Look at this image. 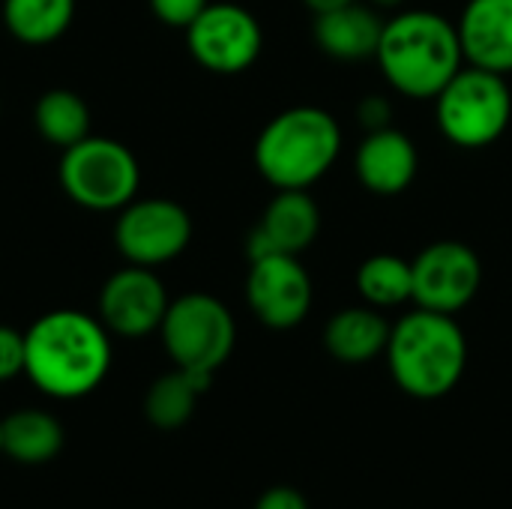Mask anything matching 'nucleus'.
<instances>
[{"mask_svg":"<svg viewBox=\"0 0 512 509\" xmlns=\"http://www.w3.org/2000/svg\"><path fill=\"white\" fill-rule=\"evenodd\" d=\"M111 369L108 327L87 312L57 309L24 333V375L54 399L93 393Z\"/></svg>","mask_w":512,"mask_h":509,"instance_id":"obj_1","label":"nucleus"},{"mask_svg":"<svg viewBox=\"0 0 512 509\" xmlns=\"http://www.w3.org/2000/svg\"><path fill=\"white\" fill-rule=\"evenodd\" d=\"M393 90L411 99H435L462 69L459 27L429 9H408L384 21L375 54Z\"/></svg>","mask_w":512,"mask_h":509,"instance_id":"obj_2","label":"nucleus"},{"mask_svg":"<svg viewBox=\"0 0 512 509\" xmlns=\"http://www.w3.org/2000/svg\"><path fill=\"white\" fill-rule=\"evenodd\" d=\"M387 363L408 396L441 399L465 375L468 339L453 315L417 309L390 330Z\"/></svg>","mask_w":512,"mask_h":509,"instance_id":"obj_3","label":"nucleus"},{"mask_svg":"<svg viewBox=\"0 0 512 509\" xmlns=\"http://www.w3.org/2000/svg\"><path fill=\"white\" fill-rule=\"evenodd\" d=\"M342 150V129L333 114L300 105L276 114L258 135L255 165L276 189H309L318 183Z\"/></svg>","mask_w":512,"mask_h":509,"instance_id":"obj_4","label":"nucleus"},{"mask_svg":"<svg viewBox=\"0 0 512 509\" xmlns=\"http://www.w3.org/2000/svg\"><path fill=\"white\" fill-rule=\"evenodd\" d=\"M435 99L438 126L444 138L465 150L495 144L512 120V93L507 78L480 66H462Z\"/></svg>","mask_w":512,"mask_h":509,"instance_id":"obj_5","label":"nucleus"},{"mask_svg":"<svg viewBox=\"0 0 512 509\" xmlns=\"http://www.w3.org/2000/svg\"><path fill=\"white\" fill-rule=\"evenodd\" d=\"M138 183L141 171L132 150L114 138L87 135L63 150L60 186L87 210H123L135 201Z\"/></svg>","mask_w":512,"mask_h":509,"instance_id":"obj_6","label":"nucleus"},{"mask_svg":"<svg viewBox=\"0 0 512 509\" xmlns=\"http://www.w3.org/2000/svg\"><path fill=\"white\" fill-rule=\"evenodd\" d=\"M174 366L213 375L234 351L237 327L222 300L210 294H186L174 300L159 327Z\"/></svg>","mask_w":512,"mask_h":509,"instance_id":"obj_7","label":"nucleus"},{"mask_svg":"<svg viewBox=\"0 0 512 509\" xmlns=\"http://www.w3.org/2000/svg\"><path fill=\"white\" fill-rule=\"evenodd\" d=\"M192 240L189 213L168 198L129 201L117 219L114 243L129 264L156 267L174 261Z\"/></svg>","mask_w":512,"mask_h":509,"instance_id":"obj_8","label":"nucleus"},{"mask_svg":"<svg viewBox=\"0 0 512 509\" xmlns=\"http://www.w3.org/2000/svg\"><path fill=\"white\" fill-rule=\"evenodd\" d=\"M414 294L417 309L456 315L462 312L483 285V267L471 246L459 240H438L426 246L414 261Z\"/></svg>","mask_w":512,"mask_h":509,"instance_id":"obj_9","label":"nucleus"},{"mask_svg":"<svg viewBox=\"0 0 512 509\" xmlns=\"http://www.w3.org/2000/svg\"><path fill=\"white\" fill-rule=\"evenodd\" d=\"M192 57L219 75H237L249 69L264 45L261 24L237 3H210L186 27Z\"/></svg>","mask_w":512,"mask_h":509,"instance_id":"obj_10","label":"nucleus"},{"mask_svg":"<svg viewBox=\"0 0 512 509\" xmlns=\"http://www.w3.org/2000/svg\"><path fill=\"white\" fill-rule=\"evenodd\" d=\"M246 300L261 324L291 330L312 309V279L297 255H264L249 267Z\"/></svg>","mask_w":512,"mask_h":509,"instance_id":"obj_11","label":"nucleus"},{"mask_svg":"<svg viewBox=\"0 0 512 509\" xmlns=\"http://www.w3.org/2000/svg\"><path fill=\"white\" fill-rule=\"evenodd\" d=\"M171 300L162 285V279L150 267H126L117 270L99 297V315L108 333L126 336V339H141L153 330L162 327L165 312Z\"/></svg>","mask_w":512,"mask_h":509,"instance_id":"obj_12","label":"nucleus"},{"mask_svg":"<svg viewBox=\"0 0 512 509\" xmlns=\"http://www.w3.org/2000/svg\"><path fill=\"white\" fill-rule=\"evenodd\" d=\"M321 231V210L306 189H279L258 228L249 234V261L264 255H300Z\"/></svg>","mask_w":512,"mask_h":509,"instance_id":"obj_13","label":"nucleus"},{"mask_svg":"<svg viewBox=\"0 0 512 509\" xmlns=\"http://www.w3.org/2000/svg\"><path fill=\"white\" fill-rule=\"evenodd\" d=\"M417 165L420 159L414 141L393 126L372 129L354 156V171L360 183L375 195L405 192L417 177Z\"/></svg>","mask_w":512,"mask_h":509,"instance_id":"obj_14","label":"nucleus"},{"mask_svg":"<svg viewBox=\"0 0 512 509\" xmlns=\"http://www.w3.org/2000/svg\"><path fill=\"white\" fill-rule=\"evenodd\" d=\"M456 27L471 66L512 72V0H471Z\"/></svg>","mask_w":512,"mask_h":509,"instance_id":"obj_15","label":"nucleus"},{"mask_svg":"<svg viewBox=\"0 0 512 509\" xmlns=\"http://www.w3.org/2000/svg\"><path fill=\"white\" fill-rule=\"evenodd\" d=\"M381 33H384V21L378 18V12L360 6L357 0L342 9L315 15V39L321 51L336 60L354 63V60L375 57Z\"/></svg>","mask_w":512,"mask_h":509,"instance_id":"obj_16","label":"nucleus"},{"mask_svg":"<svg viewBox=\"0 0 512 509\" xmlns=\"http://www.w3.org/2000/svg\"><path fill=\"white\" fill-rule=\"evenodd\" d=\"M390 324L375 306H354L342 309L330 318L324 330V345L339 363H369L387 351Z\"/></svg>","mask_w":512,"mask_h":509,"instance_id":"obj_17","label":"nucleus"},{"mask_svg":"<svg viewBox=\"0 0 512 509\" xmlns=\"http://www.w3.org/2000/svg\"><path fill=\"white\" fill-rule=\"evenodd\" d=\"M210 384H213V375L189 372V369L177 366L174 372L156 378L153 387L147 390V399H144L147 420L162 432L183 429L192 420L195 405L210 390Z\"/></svg>","mask_w":512,"mask_h":509,"instance_id":"obj_18","label":"nucleus"},{"mask_svg":"<svg viewBox=\"0 0 512 509\" xmlns=\"http://www.w3.org/2000/svg\"><path fill=\"white\" fill-rule=\"evenodd\" d=\"M3 432V453L21 465H42L51 462L63 450V426L57 417L39 408H24L0 420Z\"/></svg>","mask_w":512,"mask_h":509,"instance_id":"obj_19","label":"nucleus"},{"mask_svg":"<svg viewBox=\"0 0 512 509\" xmlns=\"http://www.w3.org/2000/svg\"><path fill=\"white\" fill-rule=\"evenodd\" d=\"M75 0H3L9 33L27 45H45L63 36L72 24Z\"/></svg>","mask_w":512,"mask_h":509,"instance_id":"obj_20","label":"nucleus"},{"mask_svg":"<svg viewBox=\"0 0 512 509\" xmlns=\"http://www.w3.org/2000/svg\"><path fill=\"white\" fill-rule=\"evenodd\" d=\"M33 123L39 135L57 147H72L90 135V111L84 99L72 90H48L39 96Z\"/></svg>","mask_w":512,"mask_h":509,"instance_id":"obj_21","label":"nucleus"},{"mask_svg":"<svg viewBox=\"0 0 512 509\" xmlns=\"http://www.w3.org/2000/svg\"><path fill=\"white\" fill-rule=\"evenodd\" d=\"M357 291L375 309H390L414 294V273L411 261L396 255H372L357 270Z\"/></svg>","mask_w":512,"mask_h":509,"instance_id":"obj_22","label":"nucleus"},{"mask_svg":"<svg viewBox=\"0 0 512 509\" xmlns=\"http://www.w3.org/2000/svg\"><path fill=\"white\" fill-rule=\"evenodd\" d=\"M24 372V333L0 324V384Z\"/></svg>","mask_w":512,"mask_h":509,"instance_id":"obj_23","label":"nucleus"},{"mask_svg":"<svg viewBox=\"0 0 512 509\" xmlns=\"http://www.w3.org/2000/svg\"><path fill=\"white\" fill-rule=\"evenodd\" d=\"M150 6L159 21L171 27H189L210 6V0H150Z\"/></svg>","mask_w":512,"mask_h":509,"instance_id":"obj_24","label":"nucleus"},{"mask_svg":"<svg viewBox=\"0 0 512 509\" xmlns=\"http://www.w3.org/2000/svg\"><path fill=\"white\" fill-rule=\"evenodd\" d=\"M357 117L360 123L372 132V129H384L390 126V117H393V108L384 96H366L357 108Z\"/></svg>","mask_w":512,"mask_h":509,"instance_id":"obj_25","label":"nucleus"},{"mask_svg":"<svg viewBox=\"0 0 512 509\" xmlns=\"http://www.w3.org/2000/svg\"><path fill=\"white\" fill-rule=\"evenodd\" d=\"M255 509H309V504H306L303 492H297L291 486H273L255 501Z\"/></svg>","mask_w":512,"mask_h":509,"instance_id":"obj_26","label":"nucleus"},{"mask_svg":"<svg viewBox=\"0 0 512 509\" xmlns=\"http://www.w3.org/2000/svg\"><path fill=\"white\" fill-rule=\"evenodd\" d=\"M315 15H324V12H333V9H342V6H348V3H354V0H303Z\"/></svg>","mask_w":512,"mask_h":509,"instance_id":"obj_27","label":"nucleus"},{"mask_svg":"<svg viewBox=\"0 0 512 509\" xmlns=\"http://www.w3.org/2000/svg\"><path fill=\"white\" fill-rule=\"evenodd\" d=\"M372 6H378V9H393V6H402L405 0H369Z\"/></svg>","mask_w":512,"mask_h":509,"instance_id":"obj_28","label":"nucleus"},{"mask_svg":"<svg viewBox=\"0 0 512 509\" xmlns=\"http://www.w3.org/2000/svg\"><path fill=\"white\" fill-rule=\"evenodd\" d=\"M0 453H3V432H0Z\"/></svg>","mask_w":512,"mask_h":509,"instance_id":"obj_29","label":"nucleus"}]
</instances>
